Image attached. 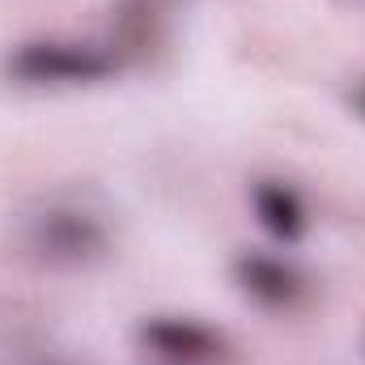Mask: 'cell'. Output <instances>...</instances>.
<instances>
[{
    "label": "cell",
    "instance_id": "cell-2",
    "mask_svg": "<svg viewBox=\"0 0 365 365\" xmlns=\"http://www.w3.org/2000/svg\"><path fill=\"white\" fill-rule=\"evenodd\" d=\"M26 238H30V251L56 268H86L106 255V225L93 212L68 208V204L38 212L30 221Z\"/></svg>",
    "mask_w": 365,
    "mask_h": 365
},
{
    "label": "cell",
    "instance_id": "cell-1",
    "mask_svg": "<svg viewBox=\"0 0 365 365\" xmlns=\"http://www.w3.org/2000/svg\"><path fill=\"white\" fill-rule=\"evenodd\" d=\"M115 73V60L81 38H26L9 47L4 77L30 90H77L98 86Z\"/></svg>",
    "mask_w": 365,
    "mask_h": 365
},
{
    "label": "cell",
    "instance_id": "cell-3",
    "mask_svg": "<svg viewBox=\"0 0 365 365\" xmlns=\"http://www.w3.org/2000/svg\"><path fill=\"white\" fill-rule=\"evenodd\" d=\"M136 340L162 365H221L230 361V336L191 314H145Z\"/></svg>",
    "mask_w": 365,
    "mask_h": 365
},
{
    "label": "cell",
    "instance_id": "cell-6",
    "mask_svg": "<svg viewBox=\"0 0 365 365\" xmlns=\"http://www.w3.org/2000/svg\"><path fill=\"white\" fill-rule=\"evenodd\" d=\"M349 106H353V115L365 123V77L361 81H353V90H349Z\"/></svg>",
    "mask_w": 365,
    "mask_h": 365
},
{
    "label": "cell",
    "instance_id": "cell-5",
    "mask_svg": "<svg viewBox=\"0 0 365 365\" xmlns=\"http://www.w3.org/2000/svg\"><path fill=\"white\" fill-rule=\"evenodd\" d=\"M251 212H255L259 230L280 247H297L306 238V230H310L306 200L280 179H259L251 187Z\"/></svg>",
    "mask_w": 365,
    "mask_h": 365
},
{
    "label": "cell",
    "instance_id": "cell-4",
    "mask_svg": "<svg viewBox=\"0 0 365 365\" xmlns=\"http://www.w3.org/2000/svg\"><path fill=\"white\" fill-rule=\"evenodd\" d=\"M234 284L242 289V297H251L255 306L276 310V314H293L310 297V276L293 259L268 255V251H242L234 259Z\"/></svg>",
    "mask_w": 365,
    "mask_h": 365
}]
</instances>
